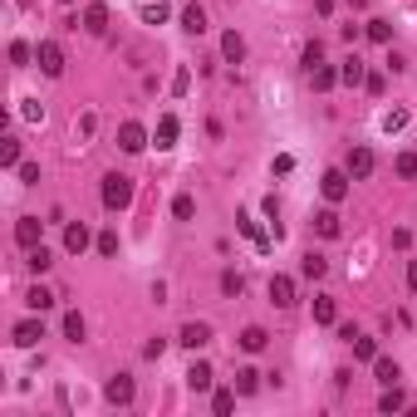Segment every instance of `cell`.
Wrapping results in <instances>:
<instances>
[{
    "instance_id": "cell-48",
    "label": "cell",
    "mask_w": 417,
    "mask_h": 417,
    "mask_svg": "<svg viewBox=\"0 0 417 417\" xmlns=\"http://www.w3.org/2000/svg\"><path fill=\"white\" fill-rule=\"evenodd\" d=\"M59 6H74V0H59Z\"/></svg>"
},
{
    "instance_id": "cell-22",
    "label": "cell",
    "mask_w": 417,
    "mask_h": 417,
    "mask_svg": "<svg viewBox=\"0 0 417 417\" xmlns=\"http://www.w3.org/2000/svg\"><path fill=\"white\" fill-rule=\"evenodd\" d=\"M309 84H315V89L324 93V89H334V84H339V69H329V64H315V69H309Z\"/></svg>"
},
{
    "instance_id": "cell-46",
    "label": "cell",
    "mask_w": 417,
    "mask_h": 417,
    "mask_svg": "<svg viewBox=\"0 0 417 417\" xmlns=\"http://www.w3.org/2000/svg\"><path fill=\"white\" fill-rule=\"evenodd\" d=\"M407 290H417V260L407 266Z\"/></svg>"
},
{
    "instance_id": "cell-32",
    "label": "cell",
    "mask_w": 417,
    "mask_h": 417,
    "mask_svg": "<svg viewBox=\"0 0 417 417\" xmlns=\"http://www.w3.org/2000/svg\"><path fill=\"white\" fill-rule=\"evenodd\" d=\"M231 407H236V388H216V398H212V412H216V417H226Z\"/></svg>"
},
{
    "instance_id": "cell-16",
    "label": "cell",
    "mask_w": 417,
    "mask_h": 417,
    "mask_svg": "<svg viewBox=\"0 0 417 417\" xmlns=\"http://www.w3.org/2000/svg\"><path fill=\"white\" fill-rule=\"evenodd\" d=\"M221 55H226L231 64H241V59H245V39H241L236 30H226V35H221Z\"/></svg>"
},
{
    "instance_id": "cell-38",
    "label": "cell",
    "mask_w": 417,
    "mask_h": 417,
    "mask_svg": "<svg viewBox=\"0 0 417 417\" xmlns=\"http://www.w3.org/2000/svg\"><path fill=\"white\" fill-rule=\"evenodd\" d=\"M378 407H383V412H398V407H407V402H402V393H398V383H393V388L378 398Z\"/></svg>"
},
{
    "instance_id": "cell-33",
    "label": "cell",
    "mask_w": 417,
    "mask_h": 417,
    "mask_svg": "<svg viewBox=\"0 0 417 417\" xmlns=\"http://www.w3.org/2000/svg\"><path fill=\"white\" fill-rule=\"evenodd\" d=\"M20 118L25 123H44V103L39 98H20Z\"/></svg>"
},
{
    "instance_id": "cell-12",
    "label": "cell",
    "mask_w": 417,
    "mask_h": 417,
    "mask_svg": "<svg viewBox=\"0 0 417 417\" xmlns=\"http://www.w3.org/2000/svg\"><path fill=\"white\" fill-rule=\"evenodd\" d=\"M15 241H20L25 250H35V245H39V216H20V221H15Z\"/></svg>"
},
{
    "instance_id": "cell-9",
    "label": "cell",
    "mask_w": 417,
    "mask_h": 417,
    "mask_svg": "<svg viewBox=\"0 0 417 417\" xmlns=\"http://www.w3.org/2000/svg\"><path fill=\"white\" fill-rule=\"evenodd\" d=\"M10 339H15V349H35V344L44 339V324H39V319H20Z\"/></svg>"
},
{
    "instance_id": "cell-14",
    "label": "cell",
    "mask_w": 417,
    "mask_h": 417,
    "mask_svg": "<svg viewBox=\"0 0 417 417\" xmlns=\"http://www.w3.org/2000/svg\"><path fill=\"white\" fill-rule=\"evenodd\" d=\"M187 388H192V393H206V388H212V363H192V369H187Z\"/></svg>"
},
{
    "instance_id": "cell-42",
    "label": "cell",
    "mask_w": 417,
    "mask_h": 417,
    "mask_svg": "<svg viewBox=\"0 0 417 417\" xmlns=\"http://www.w3.org/2000/svg\"><path fill=\"white\" fill-rule=\"evenodd\" d=\"M98 255H118V231H103L98 236Z\"/></svg>"
},
{
    "instance_id": "cell-4",
    "label": "cell",
    "mask_w": 417,
    "mask_h": 417,
    "mask_svg": "<svg viewBox=\"0 0 417 417\" xmlns=\"http://www.w3.org/2000/svg\"><path fill=\"white\" fill-rule=\"evenodd\" d=\"M103 398H109L113 407H128V402H133V378H128V373H113L109 388H103Z\"/></svg>"
},
{
    "instance_id": "cell-2",
    "label": "cell",
    "mask_w": 417,
    "mask_h": 417,
    "mask_svg": "<svg viewBox=\"0 0 417 417\" xmlns=\"http://www.w3.org/2000/svg\"><path fill=\"white\" fill-rule=\"evenodd\" d=\"M35 64H39L49 79H59V74H64V49H59L55 39H44V44L35 49Z\"/></svg>"
},
{
    "instance_id": "cell-10",
    "label": "cell",
    "mask_w": 417,
    "mask_h": 417,
    "mask_svg": "<svg viewBox=\"0 0 417 417\" xmlns=\"http://www.w3.org/2000/svg\"><path fill=\"white\" fill-rule=\"evenodd\" d=\"M270 304H280V309L295 304V280L290 275H270Z\"/></svg>"
},
{
    "instance_id": "cell-17",
    "label": "cell",
    "mask_w": 417,
    "mask_h": 417,
    "mask_svg": "<svg viewBox=\"0 0 417 417\" xmlns=\"http://www.w3.org/2000/svg\"><path fill=\"white\" fill-rule=\"evenodd\" d=\"M236 226H241V231H245V236H250V241H255L260 250H270V236L255 226V216H250V212H241V216H236Z\"/></svg>"
},
{
    "instance_id": "cell-20",
    "label": "cell",
    "mask_w": 417,
    "mask_h": 417,
    "mask_svg": "<svg viewBox=\"0 0 417 417\" xmlns=\"http://www.w3.org/2000/svg\"><path fill=\"white\" fill-rule=\"evenodd\" d=\"M373 373H378V383H383V388H393V383L402 378V373H398V363H393V358H383V353L373 358Z\"/></svg>"
},
{
    "instance_id": "cell-41",
    "label": "cell",
    "mask_w": 417,
    "mask_h": 417,
    "mask_svg": "<svg viewBox=\"0 0 417 417\" xmlns=\"http://www.w3.org/2000/svg\"><path fill=\"white\" fill-rule=\"evenodd\" d=\"M241 290H245V280H241L236 270H226V275H221V295H241Z\"/></svg>"
},
{
    "instance_id": "cell-13",
    "label": "cell",
    "mask_w": 417,
    "mask_h": 417,
    "mask_svg": "<svg viewBox=\"0 0 417 417\" xmlns=\"http://www.w3.org/2000/svg\"><path fill=\"white\" fill-rule=\"evenodd\" d=\"M84 30H89V35H103V30H109V6H98V0H93V6L84 10Z\"/></svg>"
},
{
    "instance_id": "cell-1",
    "label": "cell",
    "mask_w": 417,
    "mask_h": 417,
    "mask_svg": "<svg viewBox=\"0 0 417 417\" xmlns=\"http://www.w3.org/2000/svg\"><path fill=\"white\" fill-rule=\"evenodd\" d=\"M103 206H109V212H128L133 206V177H123V172L103 177Z\"/></svg>"
},
{
    "instance_id": "cell-39",
    "label": "cell",
    "mask_w": 417,
    "mask_h": 417,
    "mask_svg": "<svg viewBox=\"0 0 417 417\" xmlns=\"http://www.w3.org/2000/svg\"><path fill=\"white\" fill-rule=\"evenodd\" d=\"M398 177H417V152H398Z\"/></svg>"
},
{
    "instance_id": "cell-6",
    "label": "cell",
    "mask_w": 417,
    "mask_h": 417,
    "mask_svg": "<svg viewBox=\"0 0 417 417\" xmlns=\"http://www.w3.org/2000/svg\"><path fill=\"white\" fill-rule=\"evenodd\" d=\"M177 344H187V349H206V344H212V324H201V319H192V324H182V334H177Z\"/></svg>"
},
{
    "instance_id": "cell-15",
    "label": "cell",
    "mask_w": 417,
    "mask_h": 417,
    "mask_svg": "<svg viewBox=\"0 0 417 417\" xmlns=\"http://www.w3.org/2000/svg\"><path fill=\"white\" fill-rule=\"evenodd\" d=\"M363 79H369V74H363V59H358V55H349V59H344V69H339V84H349V89H358Z\"/></svg>"
},
{
    "instance_id": "cell-21",
    "label": "cell",
    "mask_w": 417,
    "mask_h": 417,
    "mask_svg": "<svg viewBox=\"0 0 417 417\" xmlns=\"http://www.w3.org/2000/svg\"><path fill=\"white\" fill-rule=\"evenodd\" d=\"M266 339H270V334L260 329V324H250V329H241V349H245V353H260V349H266Z\"/></svg>"
},
{
    "instance_id": "cell-37",
    "label": "cell",
    "mask_w": 417,
    "mask_h": 417,
    "mask_svg": "<svg viewBox=\"0 0 417 417\" xmlns=\"http://www.w3.org/2000/svg\"><path fill=\"white\" fill-rule=\"evenodd\" d=\"M30 59H35V49H30L25 39H15V44H10V64H20V69H25Z\"/></svg>"
},
{
    "instance_id": "cell-19",
    "label": "cell",
    "mask_w": 417,
    "mask_h": 417,
    "mask_svg": "<svg viewBox=\"0 0 417 417\" xmlns=\"http://www.w3.org/2000/svg\"><path fill=\"white\" fill-rule=\"evenodd\" d=\"M324 270H329V260H324V255H315V250H309V255L299 260V275H304V280H319Z\"/></svg>"
},
{
    "instance_id": "cell-11",
    "label": "cell",
    "mask_w": 417,
    "mask_h": 417,
    "mask_svg": "<svg viewBox=\"0 0 417 417\" xmlns=\"http://www.w3.org/2000/svg\"><path fill=\"white\" fill-rule=\"evenodd\" d=\"M177 133H182V123H177L172 113H163V118H158V133H152V138H158V147L167 152V147H177Z\"/></svg>"
},
{
    "instance_id": "cell-24",
    "label": "cell",
    "mask_w": 417,
    "mask_h": 417,
    "mask_svg": "<svg viewBox=\"0 0 417 417\" xmlns=\"http://www.w3.org/2000/svg\"><path fill=\"white\" fill-rule=\"evenodd\" d=\"M353 358L373 363V358H378V339H369V334H353Z\"/></svg>"
},
{
    "instance_id": "cell-23",
    "label": "cell",
    "mask_w": 417,
    "mask_h": 417,
    "mask_svg": "<svg viewBox=\"0 0 417 417\" xmlns=\"http://www.w3.org/2000/svg\"><path fill=\"white\" fill-rule=\"evenodd\" d=\"M84 334H89V329H84V315H79V309H69V315H64V339H69V344H84Z\"/></svg>"
},
{
    "instance_id": "cell-45",
    "label": "cell",
    "mask_w": 417,
    "mask_h": 417,
    "mask_svg": "<svg viewBox=\"0 0 417 417\" xmlns=\"http://www.w3.org/2000/svg\"><path fill=\"white\" fill-rule=\"evenodd\" d=\"M275 172L285 177V172H295V158H290V152H280V158H275Z\"/></svg>"
},
{
    "instance_id": "cell-3",
    "label": "cell",
    "mask_w": 417,
    "mask_h": 417,
    "mask_svg": "<svg viewBox=\"0 0 417 417\" xmlns=\"http://www.w3.org/2000/svg\"><path fill=\"white\" fill-rule=\"evenodd\" d=\"M319 192H324V201H329V206H339V201L349 196V172H344V167H334V172H324V182H319Z\"/></svg>"
},
{
    "instance_id": "cell-47",
    "label": "cell",
    "mask_w": 417,
    "mask_h": 417,
    "mask_svg": "<svg viewBox=\"0 0 417 417\" xmlns=\"http://www.w3.org/2000/svg\"><path fill=\"white\" fill-rule=\"evenodd\" d=\"M315 10H319V15H329V10H334V0H315Z\"/></svg>"
},
{
    "instance_id": "cell-29",
    "label": "cell",
    "mask_w": 417,
    "mask_h": 417,
    "mask_svg": "<svg viewBox=\"0 0 417 417\" xmlns=\"http://www.w3.org/2000/svg\"><path fill=\"white\" fill-rule=\"evenodd\" d=\"M138 15H142V25H163V20H167V15H172V10H167V6H163V0H152V6H142V10H138Z\"/></svg>"
},
{
    "instance_id": "cell-5",
    "label": "cell",
    "mask_w": 417,
    "mask_h": 417,
    "mask_svg": "<svg viewBox=\"0 0 417 417\" xmlns=\"http://www.w3.org/2000/svg\"><path fill=\"white\" fill-rule=\"evenodd\" d=\"M344 172H349L353 182H363V177L373 172V152H369V147H353V152H349V163H344Z\"/></svg>"
},
{
    "instance_id": "cell-28",
    "label": "cell",
    "mask_w": 417,
    "mask_h": 417,
    "mask_svg": "<svg viewBox=\"0 0 417 417\" xmlns=\"http://www.w3.org/2000/svg\"><path fill=\"white\" fill-rule=\"evenodd\" d=\"M25 266H30V270H35V275H44V270H49V266H55V255H49V250H44V245H35V250H30V260H25Z\"/></svg>"
},
{
    "instance_id": "cell-35",
    "label": "cell",
    "mask_w": 417,
    "mask_h": 417,
    "mask_svg": "<svg viewBox=\"0 0 417 417\" xmlns=\"http://www.w3.org/2000/svg\"><path fill=\"white\" fill-rule=\"evenodd\" d=\"M369 39L373 44H388L393 39V20H369Z\"/></svg>"
},
{
    "instance_id": "cell-34",
    "label": "cell",
    "mask_w": 417,
    "mask_h": 417,
    "mask_svg": "<svg viewBox=\"0 0 417 417\" xmlns=\"http://www.w3.org/2000/svg\"><path fill=\"white\" fill-rule=\"evenodd\" d=\"M25 304H30V309H35V315H39V309H49V304H55V295H49V290H44V285H35V290H30V295H25Z\"/></svg>"
},
{
    "instance_id": "cell-40",
    "label": "cell",
    "mask_w": 417,
    "mask_h": 417,
    "mask_svg": "<svg viewBox=\"0 0 417 417\" xmlns=\"http://www.w3.org/2000/svg\"><path fill=\"white\" fill-rule=\"evenodd\" d=\"M187 89H192V69H187V64H182V69H177V74H172V93H177V98H182V93H187Z\"/></svg>"
},
{
    "instance_id": "cell-18",
    "label": "cell",
    "mask_w": 417,
    "mask_h": 417,
    "mask_svg": "<svg viewBox=\"0 0 417 417\" xmlns=\"http://www.w3.org/2000/svg\"><path fill=\"white\" fill-rule=\"evenodd\" d=\"M182 30H187V35H206V10H201V6H187V10H182Z\"/></svg>"
},
{
    "instance_id": "cell-36",
    "label": "cell",
    "mask_w": 417,
    "mask_h": 417,
    "mask_svg": "<svg viewBox=\"0 0 417 417\" xmlns=\"http://www.w3.org/2000/svg\"><path fill=\"white\" fill-rule=\"evenodd\" d=\"M172 216H177V221H192V216H196V201H192L187 192H182L177 201H172Z\"/></svg>"
},
{
    "instance_id": "cell-8",
    "label": "cell",
    "mask_w": 417,
    "mask_h": 417,
    "mask_svg": "<svg viewBox=\"0 0 417 417\" xmlns=\"http://www.w3.org/2000/svg\"><path fill=\"white\" fill-rule=\"evenodd\" d=\"M89 241H93V236H89V226H84V221H69V226H64V250H69V255H84V250H89Z\"/></svg>"
},
{
    "instance_id": "cell-7",
    "label": "cell",
    "mask_w": 417,
    "mask_h": 417,
    "mask_svg": "<svg viewBox=\"0 0 417 417\" xmlns=\"http://www.w3.org/2000/svg\"><path fill=\"white\" fill-rule=\"evenodd\" d=\"M118 147H123V152H142V147H147V128H142V123H123V128H118Z\"/></svg>"
},
{
    "instance_id": "cell-27",
    "label": "cell",
    "mask_w": 417,
    "mask_h": 417,
    "mask_svg": "<svg viewBox=\"0 0 417 417\" xmlns=\"http://www.w3.org/2000/svg\"><path fill=\"white\" fill-rule=\"evenodd\" d=\"M0 167H20V138H6V142H0Z\"/></svg>"
},
{
    "instance_id": "cell-44",
    "label": "cell",
    "mask_w": 417,
    "mask_h": 417,
    "mask_svg": "<svg viewBox=\"0 0 417 417\" xmlns=\"http://www.w3.org/2000/svg\"><path fill=\"white\" fill-rule=\"evenodd\" d=\"M20 182L35 187V182H39V163H20Z\"/></svg>"
},
{
    "instance_id": "cell-26",
    "label": "cell",
    "mask_w": 417,
    "mask_h": 417,
    "mask_svg": "<svg viewBox=\"0 0 417 417\" xmlns=\"http://www.w3.org/2000/svg\"><path fill=\"white\" fill-rule=\"evenodd\" d=\"M378 128H383V133H402V128H407V109H388V113L378 118Z\"/></svg>"
},
{
    "instance_id": "cell-43",
    "label": "cell",
    "mask_w": 417,
    "mask_h": 417,
    "mask_svg": "<svg viewBox=\"0 0 417 417\" xmlns=\"http://www.w3.org/2000/svg\"><path fill=\"white\" fill-rule=\"evenodd\" d=\"M315 64H324V44H309L304 49V69H315Z\"/></svg>"
},
{
    "instance_id": "cell-31",
    "label": "cell",
    "mask_w": 417,
    "mask_h": 417,
    "mask_svg": "<svg viewBox=\"0 0 417 417\" xmlns=\"http://www.w3.org/2000/svg\"><path fill=\"white\" fill-rule=\"evenodd\" d=\"M255 388H260V373H255V369H241V373H236V393H241V398H250Z\"/></svg>"
},
{
    "instance_id": "cell-25",
    "label": "cell",
    "mask_w": 417,
    "mask_h": 417,
    "mask_svg": "<svg viewBox=\"0 0 417 417\" xmlns=\"http://www.w3.org/2000/svg\"><path fill=\"white\" fill-rule=\"evenodd\" d=\"M334 319H339V304H334L329 295H319V299H315V324H334Z\"/></svg>"
},
{
    "instance_id": "cell-30",
    "label": "cell",
    "mask_w": 417,
    "mask_h": 417,
    "mask_svg": "<svg viewBox=\"0 0 417 417\" xmlns=\"http://www.w3.org/2000/svg\"><path fill=\"white\" fill-rule=\"evenodd\" d=\"M315 231H319L324 241H334V236H339V216H334V212H319V216H315Z\"/></svg>"
}]
</instances>
